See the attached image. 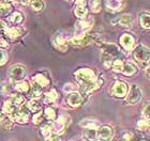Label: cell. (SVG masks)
<instances>
[{
    "label": "cell",
    "mask_w": 150,
    "mask_h": 141,
    "mask_svg": "<svg viewBox=\"0 0 150 141\" xmlns=\"http://www.w3.org/2000/svg\"><path fill=\"white\" fill-rule=\"evenodd\" d=\"M44 120L45 119H44L42 110H41V111H38V112H35L33 114H32V122H33V124H35V125H40V124H42Z\"/></svg>",
    "instance_id": "38"
},
{
    "label": "cell",
    "mask_w": 150,
    "mask_h": 141,
    "mask_svg": "<svg viewBox=\"0 0 150 141\" xmlns=\"http://www.w3.org/2000/svg\"><path fill=\"white\" fill-rule=\"evenodd\" d=\"M50 141H61L60 137L58 135H54V136H50V138L48 139Z\"/></svg>",
    "instance_id": "45"
},
{
    "label": "cell",
    "mask_w": 150,
    "mask_h": 141,
    "mask_svg": "<svg viewBox=\"0 0 150 141\" xmlns=\"http://www.w3.org/2000/svg\"><path fill=\"white\" fill-rule=\"evenodd\" d=\"M13 88L16 92L18 93H27L30 89V83H29L27 80L23 79V80H19V81H15L13 82Z\"/></svg>",
    "instance_id": "21"
},
{
    "label": "cell",
    "mask_w": 150,
    "mask_h": 141,
    "mask_svg": "<svg viewBox=\"0 0 150 141\" xmlns=\"http://www.w3.org/2000/svg\"><path fill=\"white\" fill-rule=\"evenodd\" d=\"M125 76H133L137 73V66L135 65V63L133 62H125L123 63V66H122L121 72Z\"/></svg>",
    "instance_id": "20"
},
{
    "label": "cell",
    "mask_w": 150,
    "mask_h": 141,
    "mask_svg": "<svg viewBox=\"0 0 150 141\" xmlns=\"http://www.w3.org/2000/svg\"><path fill=\"white\" fill-rule=\"evenodd\" d=\"M43 116H44V119L48 120V121H54V120H56V118H57L56 109L52 106L46 107V108L44 109Z\"/></svg>",
    "instance_id": "31"
},
{
    "label": "cell",
    "mask_w": 150,
    "mask_h": 141,
    "mask_svg": "<svg viewBox=\"0 0 150 141\" xmlns=\"http://www.w3.org/2000/svg\"><path fill=\"white\" fill-rule=\"evenodd\" d=\"M143 116L149 120V104H146L145 107H143Z\"/></svg>",
    "instance_id": "43"
},
{
    "label": "cell",
    "mask_w": 150,
    "mask_h": 141,
    "mask_svg": "<svg viewBox=\"0 0 150 141\" xmlns=\"http://www.w3.org/2000/svg\"><path fill=\"white\" fill-rule=\"evenodd\" d=\"M133 59L138 65L146 69L149 66V48L145 45H137L133 48Z\"/></svg>",
    "instance_id": "4"
},
{
    "label": "cell",
    "mask_w": 150,
    "mask_h": 141,
    "mask_svg": "<svg viewBox=\"0 0 150 141\" xmlns=\"http://www.w3.org/2000/svg\"><path fill=\"white\" fill-rule=\"evenodd\" d=\"M0 92L2 95H10L11 94V87L6 82H1L0 85Z\"/></svg>",
    "instance_id": "41"
},
{
    "label": "cell",
    "mask_w": 150,
    "mask_h": 141,
    "mask_svg": "<svg viewBox=\"0 0 150 141\" xmlns=\"http://www.w3.org/2000/svg\"><path fill=\"white\" fill-rule=\"evenodd\" d=\"M24 18H25L24 14L22 12H19V11H15V12L11 13L8 16V20L11 24H13V25H19V24H22L24 22Z\"/></svg>",
    "instance_id": "24"
},
{
    "label": "cell",
    "mask_w": 150,
    "mask_h": 141,
    "mask_svg": "<svg viewBox=\"0 0 150 141\" xmlns=\"http://www.w3.org/2000/svg\"><path fill=\"white\" fill-rule=\"evenodd\" d=\"M98 35H94V34H90V33H86L85 35H83L81 38H78V39H71L70 40V43L73 44L74 46H77V47H83V46H87L89 44H92L96 42L97 40Z\"/></svg>",
    "instance_id": "12"
},
{
    "label": "cell",
    "mask_w": 150,
    "mask_h": 141,
    "mask_svg": "<svg viewBox=\"0 0 150 141\" xmlns=\"http://www.w3.org/2000/svg\"><path fill=\"white\" fill-rule=\"evenodd\" d=\"M123 63H125V59L123 58H118V59H115L110 63V67L114 72L116 73H120L122 69V66H123Z\"/></svg>",
    "instance_id": "35"
},
{
    "label": "cell",
    "mask_w": 150,
    "mask_h": 141,
    "mask_svg": "<svg viewBox=\"0 0 150 141\" xmlns=\"http://www.w3.org/2000/svg\"><path fill=\"white\" fill-rule=\"evenodd\" d=\"M139 25L143 29H149L150 28V14L148 11L142 12L139 14V18H138Z\"/></svg>",
    "instance_id": "26"
},
{
    "label": "cell",
    "mask_w": 150,
    "mask_h": 141,
    "mask_svg": "<svg viewBox=\"0 0 150 141\" xmlns=\"http://www.w3.org/2000/svg\"><path fill=\"white\" fill-rule=\"evenodd\" d=\"M43 103L44 104H47V105H50V104H53L55 103L57 100H58V97H59V93L57 92L56 89H50L48 91H46L45 93H43Z\"/></svg>",
    "instance_id": "18"
},
{
    "label": "cell",
    "mask_w": 150,
    "mask_h": 141,
    "mask_svg": "<svg viewBox=\"0 0 150 141\" xmlns=\"http://www.w3.org/2000/svg\"><path fill=\"white\" fill-rule=\"evenodd\" d=\"M42 90H43V89L40 88V87H38V86L30 85V89H29V91L27 92V93H28V95L31 97V98H37V100H39V98H41V96L43 95Z\"/></svg>",
    "instance_id": "30"
},
{
    "label": "cell",
    "mask_w": 150,
    "mask_h": 141,
    "mask_svg": "<svg viewBox=\"0 0 150 141\" xmlns=\"http://www.w3.org/2000/svg\"><path fill=\"white\" fill-rule=\"evenodd\" d=\"M28 4H30V8H31L33 11H35V12H41V11H43L44 8H45L44 0H30Z\"/></svg>",
    "instance_id": "33"
},
{
    "label": "cell",
    "mask_w": 150,
    "mask_h": 141,
    "mask_svg": "<svg viewBox=\"0 0 150 141\" xmlns=\"http://www.w3.org/2000/svg\"><path fill=\"white\" fill-rule=\"evenodd\" d=\"M74 15L78 19L85 18L88 15V8L86 0H75Z\"/></svg>",
    "instance_id": "14"
},
{
    "label": "cell",
    "mask_w": 150,
    "mask_h": 141,
    "mask_svg": "<svg viewBox=\"0 0 150 141\" xmlns=\"http://www.w3.org/2000/svg\"><path fill=\"white\" fill-rule=\"evenodd\" d=\"M141 141H147V140H141Z\"/></svg>",
    "instance_id": "51"
},
{
    "label": "cell",
    "mask_w": 150,
    "mask_h": 141,
    "mask_svg": "<svg viewBox=\"0 0 150 141\" xmlns=\"http://www.w3.org/2000/svg\"><path fill=\"white\" fill-rule=\"evenodd\" d=\"M70 123V116L68 114H62L56 118V120H54L52 123V130L55 135H60L64 132L66 127Z\"/></svg>",
    "instance_id": "7"
},
{
    "label": "cell",
    "mask_w": 150,
    "mask_h": 141,
    "mask_svg": "<svg viewBox=\"0 0 150 141\" xmlns=\"http://www.w3.org/2000/svg\"><path fill=\"white\" fill-rule=\"evenodd\" d=\"M125 102L130 105L137 104L143 97V92L137 85H132L131 88L128 90V93L125 95Z\"/></svg>",
    "instance_id": "9"
},
{
    "label": "cell",
    "mask_w": 150,
    "mask_h": 141,
    "mask_svg": "<svg viewBox=\"0 0 150 141\" xmlns=\"http://www.w3.org/2000/svg\"><path fill=\"white\" fill-rule=\"evenodd\" d=\"M29 1H30V0H17V2L23 4V6H27L29 3Z\"/></svg>",
    "instance_id": "47"
},
{
    "label": "cell",
    "mask_w": 150,
    "mask_h": 141,
    "mask_svg": "<svg viewBox=\"0 0 150 141\" xmlns=\"http://www.w3.org/2000/svg\"><path fill=\"white\" fill-rule=\"evenodd\" d=\"M92 26H93V19L87 18V17L78 19L77 22H75V32L72 38L78 39L81 38L86 33H89L90 29L92 28Z\"/></svg>",
    "instance_id": "5"
},
{
    "label": "cell",
    "mask_w": 150,
    "mask_h": 141,
    "mask_svg": "<svg viewBox=\"0 0 150 141\" xmlns=\"http://www.w3.org/2000/svg\"><path fill=\"white\" fill-rule=\"evenodd\" d=\"M83 139L85 141H97L98 140L97 129L85 128L84 133H83Z\"/></svg>",
    "instance_id": "28"
},
{
    "label": "cell",
    "mask_w": 150,
    "mask_h": 141,
    "mask_svg": "<svg viewBox=\"0 0 150 141\" xmlns=\"http://www.w3.org/2000/svg\"><path fill=\"white\" fill-rule=\"evenodd\" d=\"M76 81L79 83L84 94L91 93L100 89L104 83V79L99 77L94 69L90 67H81L74 73Z\"/></svg>",
    "instance_id": "1"
},
{
    "label": "cell",
    "mask_w": 150,
    "mask_h": 141,
    "mask_svg": "<svg viewBox=\"0 0 150 141\" xmlns=\"http://www.w3.org/2000/svg\"><path fill=\"white\" fill-rule=\"evenodd\" d=\"M117 24L122 28H130L133 24V17L131 14H123L117 19Z\"/></svg>",
    "instance_id": "23"
},
{
    "label": "cell",
    "mask_w": 150,
    "mask_h": 141,
    "mask_svg": "<svg viewBox=\"0 0 150 141\" xmlns=\"http://www.w3.org/2000/svg\"><path fill=\"white\" fill-rule=\"evenodd\" d=\"M40 132H41V135L43 137L44 139H48L50 138V136L53 134V130H52V125L50 124H46V123H44L41 125V128H40Z\"/></svg>",
    "instance_id": "32"
},
{
    "label": "cell",
    "mask_w": 150,
    "mask_h": 141,
    "mask_svg": "<svg viewBox=\"0 0 150 141\" xmlns=\"http://www.w3.org/2000/svg\"><path fill=\"white\" fill-rule=\"evenodd\" d=\"M6 22L0 19V31H2L3 29L6 28Z\"/></svg>",
    "instance_id": "46"
},
{
    "label": "cell",
    "mask_w": 150,
    "mask_h": 141,
    "mask_svg": "<svg viewBox=\"0 0 150 141\" xmlns=\"http://www.w3.org/2000/svg\"><path fill=\"white\" fill-rule=\"evenodd\" d=\"M97 135L101 141H110L114 136V129L108 124L100 125L97 128Z\"/></svg>",
    "instance_id": "11"
},
{
    "label": "cell",
    "mask_w": 150,
    "mask_h": 141,
    "mask_svg": "<svg viewBox=\"0 0 150 141\" xmlns=\"http://www.w3.org/2000/svg\"><path fill=\"white\" fill-rule=\"evenodd\" d=\"M17 109L14 105H13L10 100H6V102H3L2 104V107H1V110H2V113L4 116H11L13 113L15 112V110Z\"/></svg>",
    "instance_id": "27"
},
{
    "label": "cell",
    "mask_w": 150,
    "mask_h": 141,
    "mask_svg": "<svg viewBox=\"0 0 150 141\" xmlns=\"http://www.w3.org/2000/svg\"><path fill=\"white\" fill-rule=\"evenodd\" d=\"M0 124H1V127L6 130H11L14 126V121H13L10 116H3V118L0 120Z\"/></svg>",
    "instance_id": "34"
},
{
    "label": "cell",
    "mask_w": 150,
    "mask_h": 141,
    "mask_svg": "<svg viewBox=\"0 0 150 141\" xmlns=\"http://www.w3.org/2000/svg\"><path fill=\"white\" fill-rule=\"evenodd\" d=\"M26 76H27V69L23 64H14L10 66L8 69V77L11 82L23 80L26 78Z\"/></svg>",
    "instance_id": "6"
},
{
    "label": "cell",
    "mask_w": 150,
    "mask_h": 141,
    "mask_svg": "<svg viewBox=\"0 0 150 141\" xmlns=\"http://www.w3.org/2000/svg\"><path fill=\"white\" fill-rule=\"evenodd\" d=\"M3 1H6V2H12V1H13V0H3Z\"/></svg>",
    "instance_id": "48"
},
{
    "label": "cell",
    "mask_w": 150,
    "mask_h": 141,
    "mask_svg": "<svg viewBox=\"0 0 150 141\" xmlns=\"http://www.w3.org/2000/svg\"><path fill=\"white\" fill-rule=\"evenodd\" d=\"M123 138H125V141H135L134 140V136L132 135L131 133H127V134H125Z\"/></svg>",
    "instance_id": "44"
},
{
    "label": "cell",
    "mask_w": 150,
    "mask_h": 141,
    "mask_svg": "<svg viewBox=\"0 0 150 141\" xmlns=\"http://www.w3.org/2000/svg\"><path fill=\"white\" fill-rule=\"evenodd\" d=\"M89 6L93 13H99L101 11V1L100 0H91Z\"/></svg>",
    "instance_id": "39"
},
{
    "label": "cell",
    "mask_w": 150,
    "mask_h": 141,
    "mask_svg": "<svg viewBox=\"0 0 150 141\" xmlns=\"http://www.w3.org/2000/svg\"><path fill=\"white\" fill-rule=\"evenodd\" d=\"M31 85H35L42 89L47 88L50 85V79L44 72H39L32 76Z\"/></svg>",
    "instance_id": "13"
},
{
    "label": "cell",
    "mask_w": 150,
    "mask_h": 141,
    "mask_svg": "<svg viewBox=\"0 0 150 141\" xmlns=\"http://www.w3.org/2000/svg\"><path fill=\"white\" fill-rule=\"evenodd\" d=\"M105 6L108 11L118 12L122 8V2L121 0H105Z\"/></svg>",
    "instance_id": "25"
},
{
    "label": "cell",
    "mask_w": 150,
    "mask_h": 141,
    "mask_svg": "<svg viewBox=\"0 0 150 141\" xmlns=\"http://www.w3.org/2000/svg\"><path fill=\"white\" fill-rule=\"evenodd\" d=\"M73 35L67 30H59L54 34L52 39V43L56 49H58L61 53H64L68 49V44L70 43V40L72 39Z\"/></svg>",
    "instance_id": "3"
},
{
    "label": "cell",
    "mask_w": 150,
    "mask_h": 141,
    "mask_svg": "<svg viewBox=\"0 0 150 141\" xmlns=\"http://www.w3.org/2000/svg\"><path fill=\"white\" fill-rule=\"evenodd\" d=\"M10 102L16 107V108H21V107L25 106L26 104V98L24 95L21 93H11L10 94Z\"/></svg>",
    "instance_id": "19"
},
{
    "label": "cell",
    "mask_w": 150,
    "mask_h": 141,
    "mask_svg": "<svg viewBox=\"0 0 150 141\" xmlns=\"http://www.w3.org/2000/svg\"><path fill=\"white\" fill-rule=\"evenodd\" d=\"M79 125L84 128H92V129H97L99 126H100V123L98 122L97 120H92V119H85L81 120L79 122Z\"/></svg>",
    "instance_id": "29"
},
{
    "label": "cell",
    "mask_w": 150,
    "mask_h": 141,
    "mask_svg": "<svg viewBox=\"0 0 150 141\" xmlns=\"http://www.w3.org/2000/svg\"><path fill=\"white\" fill-rule=\"evenodd\" d=\"M119 43L125 50L131 51L135 47V39L131 33H123L119 39Z\"/></svg>",
    "instance_id": "16"
},
{
    "label": "cell",
    "mask_w": 150,
    "mask_h": 141,
    "mask_svg": "<svg viewBox=\"0 0 150 141\" xmlns=\"http://www.w3.org/2000/svg\"><path fill=\"white\" fill-rule=\"evenodd\" d=\"M63 91L66 92V93H71V92H74L75 91V87L73 83H71V82H69V83H66L64 85V87H63Z\"/></svg>",
    "instance_id": "42"
},
{
    "label": "cell",
    "mask_w": 150,
    "mask_h": 141,
    "mask_svg": "<svg viewBox=\"0 0 150 141\" xmlns=\"http://www.w3.org/2000/svg\"><path fill=\"white\" fill-rule=\"evenodd\" d=\"M128 90H129V87L125 81H122V80H116L114 82V85L112 86L110 92L114 97L122 98V97H125L127 95Z\"/></svg>",
    "instance_id": "10"
},
{
    "label": "cell",
    "mask_w": 150,
    "mask_h": 141,
    "mask_svg": "<svg viewBox=\"0 0 150 141\" xmlns=\"http://www.w3.org/2000/svg\"><path fill=\"white\" fill-rule=\"evenodd\" d=\"M3 34L10 40H16L17 38L22 36L23 34V29L21 27H9L6 26V28L2 30Z\"/></svg>",
    "instance_id": "17"
},
{
    "label": "cell",
    "mask_w": 150,
    "mask_h": 141,
    "mask_svg": "<svg viewBox=\"0 0 150 141\" xmlns=\"http://www.w3.org/2000/svg\"><path fill=\"white\" fill-rule=\"evenodd\" d=\"M11 11H12V6L9 2H6V1L0 2V16L8 15Z\"/></svg>",
    "instance_id": "37"
},
{
    "label": "cell",
    "mask_w": 150,
    "mask_h": 141,
    "mask_svg": "<svg viewBox=\"0 0 150 141\" xmlns=\"http://www.w3.org/2000/svg\"><path fill=\"white\" fill-rule=\"evenodd\" d=\"M9 59V56H8V53L4 48H1L0 47V66L4 65Z\"/></svg>",
    "instance_id": "40"
},
{
    "label": "cell",
    "mask_w": 150,
    "mask_h": 141,
    "mask_svg": "<svg viewBox=\"0 0 150 141\" xmlns=\"http://www.w3.org/2000/svg\"><path fill=\"white\" fill-rule=\"evenodd\" d=\"M66 102L70 107L72 108H76V107L81 106V103L84 102V95L79 92H71L67 95Z\"/></svg>",
    "instance_id": "15"
},
{
    "label": "cell",
    "mask_w": 150,
    "mask_h": 141,
    "mask_svg": "<svg viewBox=\"0 0 150 141\" xmlns=\"http://www.w3.org/2000/svg\"><path fill=\"white\" fill-rule=\"evenodd\" d=\"M136 127L141 132H147L148 129H149V120L146 119V118L138 120L137 123H136Z\"/></svg>",
    "instance_id": "36"
},
{
    "label": "cell",
    "mask_w": 150,
    "mask_h": 141,
    "mask_svg": "<svg viewBox=\"0 0 150 141\" xmlns=\"http://www.w3.org/2000/svg\"><path fill=\"white\" fill-rule=\"evenodd\" d=\"M77 141H85L84 139H79V140H77Z\"/></svg>",
    "instance_id": "49"
},
{
    "label": "cell",
    "mask_w": 150,
    "mask_h": 141,
    "mask_svg": "<svg viewBox=\"0 0 150 141\" xmlns=\"http://www.w3.org/2000/svg\"><path fill=\"white\" fill-rule=\"evenodd\" d=\"M26 107L28 108V110L30 112H38V111H41L42 108H43V104L41 103L40 100H37V98H31L30 100L27 102L26 104Z\"/></svg>",
    "instance_id": "22"
},
{
    "label": "cell",
    "mask_w": 150,
    "mask_h": 141,
    "mask_svg": "<svg viewBox=\"0 0 150 141\" xmlns=\"http://www.w3.org/2000/svg\"><path fill=\"white\" fill-rule=\"evenodd\" d=\"M118 58H123V53H122L121 49L119 48V46H117L116 44H112V43L104 44L102 46L101 60H102L105 67L110 69V63L115 59H118Z\"/></svg>",
    "instance_id": "2"
},
{
    "label": "cell",
    "mask_w": 150,
    "mask_h": 141,
    "mask_svg": "<svg viewBox=\"0 0 150 141\" xmlns=\"http://www.w3.org/2000/svg\"><path fill=\"white\" fill-rule=\"evenodd\" d=\"M14 122H17L19 124H27L30 121V111L26 106H23L21 108H17L15 110V112L13 113L12 116H10Z\"/></svg>",
    "instance_id": "8"
},
{
    "label": "cell",
    "mask_w": 150,
    "mask_h": 141,
    "mask_svg": "<svg viewBox=\"0 0 150 141\" xmlns=\"http://www.w3.org/2000/svg\"><path fill=\"white\" fill-rule=\"evenodd\" d=\"M66 1H73V0H66Z\"/></svg>",
    "instance_id": "50"
}]
</instances>
